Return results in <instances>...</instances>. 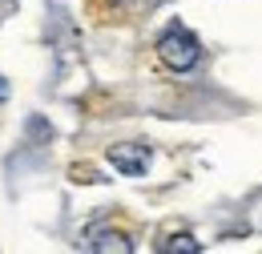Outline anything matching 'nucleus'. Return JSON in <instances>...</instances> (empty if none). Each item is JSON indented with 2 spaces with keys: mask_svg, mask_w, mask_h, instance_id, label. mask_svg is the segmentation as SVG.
<instances>
[{
  "mask_svg": "<svg viewBox=\"0 0 262 254\" xmlns=\"http://www.w3.org/2000/svg\"><path fill=\"white\" fill-rule=\"evenodd\" d=\"M158 57H162L173 73H190L198 61H202V45H198V36L186 25H169L162 32V40H158Z\"/></svg>",
  "mask_w": 262,
  "mask_h": 254,
  "instance_id": "f257e3e1",
  "label": "nucleus"
},
{
  "mask_svg": "<svg viewBox=\"0 0 262 254\" xmlns=\"http://www.w3.org/2000/svg\"><path fill=\"white\" fill-rule=\"evenodd\" d=\"M149 145H141V141H121V145H109V165L117 170V174H125V178H141L145 170H149Z\"/></svg>",
  "mask_w": 262,
  "mask_h": 254,
  "instance_id": "f03ea898",
  "label": "nucleus"
},
{
  "mask_svg": "<svg viewBox=\"0 0 262 254\" xmlns=\"http://www.w3.org/2000/svg\"><path fill=\"white\" fill-rule=\"evenodd\" d=\"M85 250H93V254H109V250H117V254H129L133 250V242L121 234V230H93V234H85V242H81Z\"/></svg>",
  "mask_w": 262,
  "mask_h": 254,
  "instance_id": "7ed1b4c3",
  "label": "nucleus"
},
{
  "mask_svg": "<svg viewBox=\"0 0 262 254\" xmlns=\"http://www.w3.org/2000/svg\"><path fill=\"white\" fill-rule=\"evenodd\" d=\"M158 250H162V254H173V250H186V254H202V242H198L194 234H186V230H182V234H165L162 242H158Z\"/></svg>",
  "mask_w": 262,
  "mask_h": 254,
  "instance_id": "20e7f679",
  "label": "nucleus"
},
{
  "mask_svg": "<svg viewBox=\"0 0 262 254\" xmlns=\"http://www.w3.org/2000/svg\"><path fill=\"white\" fill-rule=\"evenodd\" d=\"M0 101H8V85H4V77H0Z\"/></svg>",
  "mask_w": 262,
  "mask_h": 254,
  "instance_id": "39448f33",
  "label": "nucleus"
}]
</instances>
